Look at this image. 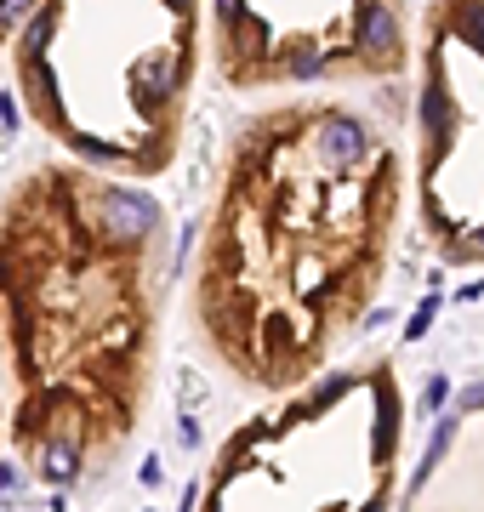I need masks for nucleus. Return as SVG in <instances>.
Wrapping results in <instances>:
<instances>
[{
  "mask_svg": "<svg viewBox=\"0 0 484 512\" xmlns=\"http://www.w3.org/2000/svg\"><path fill=\"white\" fill-rule=\"evenodd\" d=\"M35 467L46 484H75L80 478V444L69 439V433H52V439L35 450Z\"/></svg>",
  "mask_w": 484,
  "mask_h": 512,
  "instance_id": "obj_1",
  "label": "nucleus"
},
{
  "mask_svg": "<svg viewBox=\"0 0 484 512\" xmlns=\"http://www.w3.org/2000/svg\"><path fill=\"white\" fill-rule=\"evenodd\" d=\"M456 427H462V410H450V416L433 421V444H428V456H422V467H416V478H410V490H422L433 473H439V461H445V450L456 444Z\"/></svg>",
  "mask_w": 484,
  "mask_h": 512,
  "instance_id": "obj_2",
  "label": "nucleus"
},
{
  "mask_svg": "<svg viewBox=\"0 0 484 512\" xmlns=\"http://www.w3.org/2000/svg\"><path fill=\"white\" fill-rule=\"evenodd\" d=\"M433 313H439V296H428V302L416 308V319H410V325H405V342H416V336H422V330L433 325Z\"/></svg>",
  "mask_w": 484,
  "mask_h": 512,
  "instance_id": "obj_3",
  "label": "nucleus"
},
{
  "mask_svg": "<svg viewBox=\"0 0 484 512\" xmlns=\"http://www.w3.org/2000/svg\"><path fill=\"white\" fill-rule=\"evenodd\" d=\"M445 399H450V382H445V376H433L428 393H422V416H433V410H439Z\"/></svg>",
  "mask_w": 484,
  "mask_h": 512,
  "instance_id": "obj_4",
  "label": "nucleus"
},
{
  "mask_svg": "<svg viewBox=\"0 0 484 512\" xmlns=\"http://www.w3.org/2000/svg\"><path fill=\"white\" fill-rule=\"evenodd\" d=\"M467 410H484V382H473V387L462 393V416H467Z\"/></svg>",
  "mask_w": 484,
  "mask_h": 512,
  "instance_id": "obj_5",
  "label": "nucleus"
},
{
  "mask_svg": "<svg viewBox=\"0 0 484 512\" xmlns=\"http://www.w3.org/2000/svg\"><path fill=\"white\" fill-rule=\"evenodd\" d=\"M137 478H143V484H149V490H154V484L166 478V473H160V456H149V461H143V473H137Z\"/></svg>",
  "mask_w": 484,
  "mask_h": 512,
  "instance_id": "obj_6",
  "label": "nucleus"
},
{
  "mask_svg": "<svg viewBox=\"0 0 484 512\" xmlns=\"http://www.w3.org/2000/svg\"><path fill=\"white\" fill-rule=\"evenodd\" d=\"M177 427H183V433H177V439H183L188 450H194V444H200V427H194V416H183V421H177Z\"/></svg>",
  "mask_w": 484,
  "mask_h": 512,
  "instance_id": "obj_7",
  "label": "nucleus"
},
{
  "mask_svg": "<svg viewBox=\"0 0 484 512\" xmlns=\"http://www.w3.org/2000/svg\"><path fill=\"white\" fill-rule=\"evenodd\" d=\"M12 490H18V467H0V501H6Z\"/></svg>",
  "mask_w": 484,
  "mask_h": 512,
  "instance_id": "obj_8",
  "label": "nucleus"
},
{
  "mask_svg": "<svg viewBox=\"0 0 484 512\" xmlns=\"http://www.w3.org/2000/svg\"><path fill=\"white\" fill-rule=\"evenodd\" d=\"M382 507H388V501H382V495H376V501H371V507H359V512H382Z\"/></svg>",
  "mask_w": 484,
  "mask_h": 512,
  "instance_id": "obj_9",
  "label": "nucleus"
}]
</instances>
